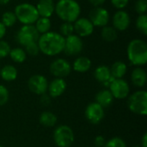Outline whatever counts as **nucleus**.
I'll list each match as a JSON object with an SVG mask.
<instances>
[{
  "label": "nucleus",
  "instance_id": "nucleus-1",
  "mask_svg": "<svg viewBox=\"0 0 147 147\" xmlns=\"http://www.w3.org/2000/svg\"><path fill=\"white\" fill-rule=\"evenodd\" d=\"M40 52L47 56H56L64 51L65 37L59 33L49 31L40 34L37 40Z\"/></svg>",
  "mask_w": 147,
  "mask_h": 147
},
{
  "label": "nucleus",
  "instance_id": "nucleus-2",
  "mask_svg": "<svg viewBox=\"0 0 147 147\" xmlns=\"http://www.w3.org/2000/svg\"><path fill=\"white\" fill-rule=\"evenodd\" d=\"M57 16L64 22H74L80 17L81 6L76 0H59L55 3Z\"/></svg>",
  "mask_w": 147,
  "mask_h": 147
},
{
  "label": "nucleus",
  "instance_id": "nucleus-3",
  "mask_svg": "<svg viewBox=\"0 0 147 147\" xmlns=\"http://www.w3.org/2000/svg\"><path fill=\"white\" fill-rule=\"evenodd\" d=\"M127 54L129 62L136 66L141 67L147 62V44L142 39L132 40L127 47Z\"/></svg>",
  "mask_w": 147,
  "mask_h": 147
},
{
  "label": "nucleus",
  "instance_id": "nucleus-4",
  "mask_svg": "<svg viewBox=\"0 0 147 147\" xmlns=\"http://www.w3.org/2000/svg\"><path fill=\"white\" fill-rule=\"evenodd\" d=\"M14 13L16 19L22 25H34L39 18L35 5L29 3H22L16 6Z\"/></svg>",
  "mask_w": 147,
  "mask_h": 147
},
{
  "label": "nucleus",
  "instance_id": "nucleus-5",
  "mask_svg": "<svg viewBox=\"0 0 147 147\" xmlns=\"http://www.w3.org/2000/svg\"><path fill=\"white\" fill-rule=\"evenodd\" d=\"M128 109L139 115H147V92L146 90H138L132 94L127 99Z\"/></svg>",
  "mask_w": 147,
  "mask_h": 147
},
{
  "label": "nucleus",
  "instance_id": "nucleus-6",
  "mask_svg": "<svg viewBox=\"0 0 147 147\" xmlns=\"http://www.w3.org/2000/svg\"><path fill=\"white\" fill-rule=\"evenodd\" d=\"M74 140L73 130L67 125H60L53 132V140L58 147H70Z\"/></svg>",
  "mask_w": 147,
  "mask_h": 147
},
{
  "label": "nucleus",
  "instance_id": "nucleus-7",
  "mask_svg": "<svg viewBox=\"0 0 147 147\" xmlns=\"http://www.w3.org/2000/svg\"><path fill=\"white\" fill-rule=\"evenodd\" d=\"M40 37V34L37 32L34 25H22L16 33V40L17 43L22 47L37 41Z\"/></svg>",
  "mask_w": 147,
  "mask_h": 147
},
{
  "label": "nucleus",
  "instance_id": "nucleus-8",
  "mask_svg": "<svg viewBox=\"0 0 147 147\" xmlns=\"http://www.w3.org/2000/svg\"><path fill=\"white\" fill-rule=\"evenodd\" d=\"M89 19L94 27L103 28L108 25L110 20V14L107 9L102 6L94 7L90 12Z\"/></svg>",
  "mask_w": 147,
  "mask_h": 147
},
{
  "label": "nucleus",
  "instance_id": "nucleus-9",
  "mask_svg": "<svg viewBox=\"0 0 147 147\" xmlns=\"http://www.w3.org/2000/svg\"><path fill=\"white\" fill-rule=\"evenodd\" d=\"M49 71L51 74L55 78H64L71 73V65L66 59L62 58H58L50 64Z\"/></svg>",
  "mask_w": 147,
  "mask_h": 147
},
{
  "label": "nucleus",
  "instance_id": "nucleus-10",
  "mask_svg": "<svg viewBox=\"0 0 147 147\" xmlns=\"http://www.w3.org/2000/svg\"><path fill=\"white\" fill-rule=\"evenodd\" d=\"M109 90L111 92L113 97L119 100L127 98L130 93L129 84L123 78H115L109 86Z\"/></svg>",
  "mask_w": 147,
  "mask_h": 147
},
{
  "label": "nucleus",
  "instance_id": "nucleus-11",
  "mask_svg": "<svg viewBox=\"0 0 147 147\" xmlns=\"http://www.w3.org/2000/svg\"><path fill=\"white\" fill-rule=\"evenodd\" d=\"M84 48V42L82 38L73 34L65 38L64 53L68 56H76L81 53Z\"/></svg>",
  "mask_w": 147,
  "mask_h": 147
},
{
  "label": "nucleus",
  "instance_id": "nucleus-12",
  "mask_svg": "<svg viewBox=\"0 0 147 147\" xmlns=\"http://www.w3.org/2000/svg\"><path fill=\"white\" fill-rule=\"evenodd\" d=\"M28 87L31 92L35 95L41 96L46 94L48 88V81L46 77L40 74H35L29 78Z\"/></svg>",
  "mask_w": 147,
  "mask_h": 147
},
{
  "label": "nucleus",
  "instance_id": "nucleus-13",
  "mask_svg": "<svg viewBox=\"0 0 147 147\" xmlns=\"http://www.w3.org/2000/svg\"><path fill=\"white\" fill-rule=\"evenodd\" d=\"M84 115L87 121L94 125L99 124L104 118V109L97 102H90L85 109Z\"/></svg>",
  "mask_w": 147,
  "mask_h": 147
},
{
  "label": "nucleus",
  "instance_id": "nucleus-14",
  "mask_svg": "<svg viewBox=\"0 0 147 147\" xmlns=\"http://www.w3.org/2000/svg\"><path fill=\"white\" fill-rule=\"evenodd\" d=\"M74 34L79 37H88L94 32L95 27L89 18L79 17L73 22Z\"/></svg>",
  "mask_w": 147,
  "mask_h": 147
},
{
  "label": "nucleus",
  "instance_id": "nucleus-15",
  "mask_svg": "<svg viewBox=\"0 0 147 147\" xmlns=\"http://www.w3.org/2000/svg\"><path fill=\"white\" fill-rule=\"evenodd\" d=\"M131 24V16L124 9H118L112 17V27L117 31L127 30Z\"/></svg>",
  "mask_w": 147,
  "mask_h": 147
},
{
  "label": "nucleus",
  "instance_id": "nucleus-16",
  "mask_svg": "<svg viewBox=\"0 0 147 147\" xmlns=\"http://www.w3.org/2000/svg\"><path fill=\"white\" fill-rule=\"evenodd\" d=\"M94 77L96 81L101 83L104 87H109L112 81L115 79L110 73V69L109 66L102 65L96 68L94 71Z\"/></svg>",
  "mask_w": 147,
  "mask_h": 147
},
{
  "label": "nucleus",
  "instance_id": "nucleus-17",
  "mask_svg": "<svg viewBox=\"0 0 147 147\" xmlns=\"http://www.w3.org/2000/svg\"><path fill=\"white\" fill-rule=\"evenodd\" d=\"M66 86L67 84L64 78H55L53 80L51 81V83H48L47 90L49 92L50 97L56 98L63 95L66 90Z\"/></svg>",
  "mask_w": 147,
  "mask_h": 147
},
{
  "label": "nucleus",
  "instance_id": "nucleus-18",
  "mask_svg": "<svg viewBox=\"0 0 147 147\" xmlns=\"http://www.w3.org/2000/svg\"><path fill=\"white\" fill-rule=\"evenodd\" d=\"M35 8L39 16L50 18L55 12V3L53 0H39Z\"/></svg>",
  "mask_w": 147,
  "mask_h": 147
},
{
  "label": "nucleus",
  "instance_id": "nucleus-19",
  "mask_svg": "<svg viewBox=\"0 0 147 147\" xmlns=\"http://www.w3.org/2000/svg\"><path fill=\"white\" fill-rule=\"evenodd\" d=\"M131 80L134 85L143 88L147 81V74L142 67H135L131 73Z\"/></svg>",
  "mask_w": 147,
  "mask_h": 147
},
{
  "label": "nucleus",
  "instance_id": "nucleus-20",
  "mask_svg": "<svg viewBox=\"0 0 147 147\" xmlns=\"http://www.w3.org/2000/svg\"><path fill=\"white\" fill-rule=\"evenodd\" d=\"M91 60L88 57L80 56L74 60L72 64V69L77 72L84 73L91 68Z\"/></svg>",
  "mask_w": 147,
  "mask_h": 147
},
{
  "label": "nucleus",
  "instance_id": "nucleus-21",
  "mask_svg": "<svg viewBox=\"0 0 147 147\" xmlns=\"http://www.w3.org/2000/svg\"><path fill=\"white\" fill-rule=\"evenodd\" d=\"M114 97L108 89H104L100 90L96 95V102H97L99 105H101L103 109L109 108L114 102Z\"/></svg>",
  "mask_w": 147,
  "mask_h": 147
},
{
  "label": "nucleus",
  "instance_id": "nucleus-22",
  "mask_svg": "<svg viewBox=\"0 0 147 147\" xmlns=\"http://www.w3.org/2000/svg\"><path fill=\"white\" fill-rule=\"evenodd\" d=\"M17 75V69L12 65H6L2 69H0V77L6 82H12L16 80Z\"/></svg>",
  "mask_w": 147,
  "mask_h": 147
},
{
  "label": "nucleus",
  "instance_id": "nucleus-23",
  "mask_svg": "<svg viewBox=\"0 0 147 147\" xmlns=\"http://www.w3.org/2000/svg\"><path fill=\"white\" fill-rule=\"evenodd\" d=\"M109 69L111 76L114 78H123L127 71V66L123 61H115Z\"/></svg>",
  "mask_w": 147,
  "mask_h": 147
},
{
  "label": "nucleus",
  "instance_id": "nucleus-24",
  "mask_svg": "<svg viewBox=\"0 0 147 147\" xmlns=\"http://www.w3.org/2000/svg\"><path fill=\"white\" fill-rule=\"evenodd\" d=\"M40 123L45 127H53L57 124V116L50 111H45L40 115Z\"/></svg>",
  "mask_w": 147,
  "mask_h": 147
},
{
  "label": "nucleus",
  "instance_id": "nucleus-25",
  "mask_svg": "<svg viewBox=\"0 0 147 147\" xmlns=\"http://www.w3.org/2000/svg\"><path fill=\"white\" fill-rule=\"evenodd\" d=\"M34 27L37 30V32L40 34H46L49 31H51V27H52V22L50 18L47 17H41L39 16L37 21L34 22Z\"/></svg>",
  "mask_w": 147,
  "mask_h": 147
},
{
  "label": "nucleus",
  "instance_id": "nucleus-26",
  "mask_svg": "<svg viewBox=\"0 0 147 147\" xmlns=\"http://www.w3.org/2000/svg\"><path fill=\"white\" fill-rule=\"evenodd\" d=\"M101 36L107 42H114L118 38V31L112 26H105L102 28Z\"/></svg>",
  "mask_w": 147,
  "mask_h": 147
},
{
  "label": "nucleus",
  "instance_id": "nucleus-27",
  "mask_svg": "<svg viewBox=\"0 0 147 147\" xmlns=\"http://www.w3.org/2000/svg\"><path fill=\"white\" fill-rule=\"evenodd\" d=\"M9 56L12 61H14L15 63H18V64L23 63L27 59V53L24 51V49L22 47L11 48Z\"/></svg>",
  "mask_w": 147,
  "mask_h": 147
},
{
  "label": "nucleus",
  "instance_id": "nucleus-28",
  "mask_svg": "<svg viewBox=\"0 0 147 147\" xmlns=\"http://www.w3.org/2000/svg\"><path fill=\"white\" fill-rule=\"evenodd\" d=\"M0 22L6 28H11L16 23L17 19H16V16L14 11H5L3 14Z\"/></svg>",
  "mask_w": 147,
  "mask_h": 147
},
{
  "label": "nucleus",
  "instance_id": "nucleus-29",
  "mask_svg": "<svg viewBox=\"0 0 147 147\" xmlns=\"http://www.w3.org/2000/svg\"><path fill=\"white\" fill-rule=\"evenodd\" d=\"M136 28L140 33H141L143 35L147 34V16L146 14L144 15H139V16L136 19L135 22Z\"/></svg>",
  "mask_w": 147,
  "mask_h": 147
},
{
  "label": "nucleus",
  "instance_id": "nucleus-30",
  "mask_svg": "<svg viewBox=\"0 0 147 147\" xmlns=\"http://www.w3.org/2000/svg\"><path fill=\"white\" fill-rule=\"evenodd\" d=\"M59 34L63 37H67L74 34V28L72 22H64L59 27Z\"/></svg>",
  "mask_w": 147,
  "mask_h": 147
},
{
  "label": "nucleus",
  "instance_id": "nucleus-31",
  "mask_svg": "<svg viewBox=\"0 0 147 147\" xmlns=\"http://www.w3.org/2000/svg\"><path fill=\"white\" fill-rule=\"evenodd\" d=\"M24 51L26 52L27 55L28 54L30 56H36L40 53L37 41H34V42H31V43L26 45L24 47Z\"/></svg>",
  "mask_w": 147,
  "mask_h": 147
},
{
  "label": "nucleus",
  "instance_id": "nucleus-32",
  "mask_svg": "<svg viewBox=\"0 0 147 147\" xmlns=\"http://www.w3.org/2000/svg\"><path fill=\"white\" fill-rule=\"evenodd\" d=\"M103 147H127V145L121 138L115 137L106 141Z\"/></svg>",
  "mask_w": 147,
  "mask_h": 147
},
{
  "label": "nucleus",
  "instance_id": "nucleus-33",
  "mask_svg": "<svg viewBox=\"0 0 147 147\" xmlns=\"http://www.w3.org/2000/svg\"><path fill=\"white\" fill-rule=\"evenodd\" d=\"M10 49H11L10 46L6 40H0V59L9 56Z\"/></svg>",
  "mask_w": 147,
  "mask_h": 147
},
{
  "label": "nucleus",
  "instance_id": "nucleus-34",
  "mask_svg": "<svg viewBox=\"0 0 147 147\" xmlns=\"http://www.w3.org/2000/svg\"><path fill=\"white\" fill-rule=\"evenodd\" d=\"M134 9L139 15H144L147 11V0H137L134 4Z\"/></svg>",
  "mask_w": 147,
  "mask_h": 147
},
{
  "label": "nucleus",
  "instance_id": "nucleus-35",
  "mask_svg": "<svg viewBox=\"0 0 147 147\" xmlns=\"http://www.w3.org/2000/svg\"><path fill=\"white\" fill-rule=\"evenodd\" d=\"M9 98V90L8 89L0 84V106H3L5 105Z\"/></svg>",
  "mask_w": 147,
  "mask_h": 147
},
{
  "label": "nucleus",
  "instance_id": "nucleus-36",
  "mask_svg": "<svg viewBox=\"0 0 147 147\" xmlns=\"http://www.w3.org/2000/svg\"><path fill=\"white\" fill-rule=\"evenodd\" d=\"M130 0H110L112 5L117 9H125L127 4L129 3Z\"/></svg>",
  "mask_w": 147,
  "mask_h": 147
},
{
  "label": "nucleus",
  "instance_id": "nucleus-37",
  "mask_svg": "<svg viewBox=\"0 0 147 147\" xmlns=\"http://www.w3.org/2000/svg\"><path fill=\"white\" fill-rule=\"evenodd\" d=\"M106 143V140L103 136L98 135L95 139V145L96 147H103Z\"/></svg>",
  "mask_w": 147,
  "mask_h": 147
},
{
  "label": "nucleus",
  "instance_id": "nucleus-38",
  "mask_svg": "<svg viewBox=\"0 0 147 147\" xmlns=\"http://www.w3.org/2000/svg\"><path fill=\"white\" fill-rule=\"evenodd\" d=\"M89 2L94 7H100L104 4L106 0H89Z\"/></svg>",
  "mask_w": 147,
  "mask_h": 147
},
{
  "label": "nucleus",
  "instance_id": "nucleus-39",
  "mask_svg": "<svg viewBox=\"0 0 147 147\" xmlns=\"http://www.w3.org/2000/svg\"><path fill=\"white\" fill-rule=\"evenodd\" d=\"M40 102L43 105H47L50 103V96H47L46 94L41 95V98H40Z\"/></svg>",
  "mask_w": 147,
  "mask_h": 147
},
{
  "label": "nucleus",
  "instance_id": "nucleus-40",
  "mask_svg": "<svg viewBox=\"0 0 147 147\" xmlns=\"http://www.w3.org/2000/svg\"><path fill=\"white\" fill-rule=\"evenodd\" d=\"M7 32V28L0 22V40H3Z\"/></svg>",
  "mask_w": 147,
  "mask_h": 147
},
{
  "label": "nucleus",
  "instance_id": "nucleus-41",
  "mask_svg": "<svg viewBox=\"0 0 147 147\" xmlns=\"http://www.w3.org/2000/svg\"><path fill=\"white\" fill-rule=\"evenodd\" d=\"M140 147H147V134H145L141 139Z\"/></svg>",
  "mask_w": 147,
  "mask_h": 147
},
{
  "label": "nucleus",
  "instance_id": "nucleus-42",
  "mask_svg": "<svg viewBox=\"0 0 147 147\" xmlns=\"http://www.w3.org/2000/svg\"><path fill=\"white\" fill-rule=\"evenodd\" d=\"M10 2V0H0V4L1 5H6Z\"/></svg>",
  "mask_w": 147,
  "mask_h": 147
},
{
  "label": "nucleus",
  "instance_id": "nucleus-43",
  "mask_svg": "<svg viewBox=\"0 0 147 147\" xmlns=\"http://www.w3.org/2000/svg\"><path fill=\"white\" fill-rule=\"evenodd\" d=\"M133 147H140V146H133Z\"/></svg>",
  "mask_w": 147,
  "mask_h": 147
},
{
  "label": "nucleus",
  "instance_id": "nucleus-44",
  "mask_svg": "<svg viewBox=\"0 0 147 147\" xmlns=\"http://www.w3.org/2000/svg\"><path fill=\"white\" fill-rule=\"evenodd\" d=\"M0 147H3V146H1V145H0Z\"/></svg>",
  "mask_w": 147,
  "mask_h": 147
},
{
  "label": "nucleus",
  "instance_id": "nucleus-45",
  "mask_svg": "<svg viewBox=\"0 0 147 147\" xmlns=\"http://www.w3.org/2000/svg\"><path fill=\"white\" fill-rule=\"evenodd\" d=\"M93 147H96V146H93Z\"/></svg>",
  "mask_w": 147,
  "mask_h": 147
}]
</instances>
